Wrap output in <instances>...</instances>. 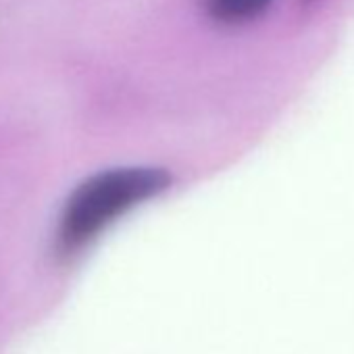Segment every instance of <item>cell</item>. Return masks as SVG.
I'll return each instance as SVG.
<instances>
[{
    "label": "cell",
    "mask_w": 354,
    "mask_h": 354,
    "mask_svg": "<svg viewBox=\"0 0 354 354\" xmlns=\"http://www.w3.org/2000/svg\"><path fill=\"white\" fill-rule=\"evenodd\" d=\"M271 0H207L209 13L221 24H242L261 15Z\"/></svg>",
    "instance_id": "cell-2"
},
{
    "label": "cell",
    "mask_w": 354,
    "mask_h": 354,
    "mask_svg": "<svg viewBox=\"0 0 354 354\" xmlns=\"http://www.w3.org/2000/svg\"><path fill=\"white\" fill-rule=\"evenodd\" d=\"M167 186V173L150 167L109 169L90 177L73 190L63 209L59 246L67 252L86 246L129 209L158 196Z\"/></svg>",
    "instance_id": "cell-1"
}]
</instances>
